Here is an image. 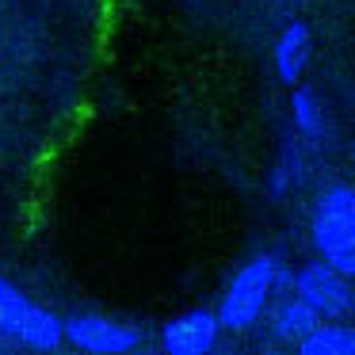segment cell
<instances>
[{"label":"cell","instance_id":"3957f363","mask_svg":"<svg viewBox=\"0 0 355 355\" xmlns=\"http://www.w3.org/2000/svg\"><path fill=\"white\" fill-rule=\"evenodd\" d=\"M0 332H8L12 340L35 347V352H54L62 344V321L50 309L35 306L4 275H0Z\"/></svg>","mask_w":355,"mask_h":355},{"label":"cell","instance_id":"6da1fadb","mask_svg":"<svg viewBox=\"0 0 355 355\" xmlns=\"http://www.w3.org/2000/svg\"><path fill=\"white\" fill-rule=\"evenodd\" d=\"M313 245L332 271H355V191L336 184L317 199L313 210Z\"/></svg>","mask_w":355,"mask_h":355},{"label":"cell","instance_id":"30bf717a","mask_svg":"<svg viewBox=\"0 0 355 355\" xmlns=\"http://www.w3.org/2000/svg\"><path fill=\"white\" fill-rule=\"evenodd\" d=\"M291 111H294V123H298V130L306 134V138H317L321 134V107H317L313 92L302 85H291Z\"/></svg>","mask_w":355,"mask_h":355},{"label":"cell","instance_id":"5b68a950","mask_svg":"<svg viewBox=\"0 0 355 355\" xmlns=\"http://www.w3.org/2000/svg\"><path fill=\"white\" fill-rule=\"evenodd\" d=\"M62 340L77 344L80 352L92 355H126L138 347V329L123 321H107V317H73V321H62Z\"/></svg>","mask_w":355,"mask_h":355},{"label":"cell","instance_id":"9c48e42d","mask_svg":"<svg viewBox=\"0 0 355 355\" xmlns=\"http://www.w3.org/2000/svg\"><path fill=\"white\" fill-rule=\"evenodd\" d=\"M317 324H321V317H317L306 302H298V298L283 302V306H279V313H275V332L283 340H302L309 329H317Z\"/></svg>","mask_w":355,"mask_h":355},{"label":"cell","instance_id":"ba28073f","mask_svg":"<svg viewBox=\"0 0 355 355\" xmlns=\"http://www.w3.org/2000/svg\"><path fill=\"white\" fill-rule=\"evenodd\" d=\"M298 355H355V332L347 324H317L298 340Z\"/></svg>","mask_w":355,"mask_h":355},{"label":"cell","instance_id":"277c9868","mask_svg":"<svg viewBox=\"0 0 355 355\" xmlns=\"http://www.w3.org/2000/svg\"><path fill=\"white\" fill-rule=\"evenodd\" d=\"M298 302H306L321 321H344L352 313V291H347V275L332 271L329 263H306L294 279Z\"/></svg>","mask_w":355,"mask_h":355},{"label":"cell","instance_id":"7a4b0ae2","mask_svg":"<svg viewBox=\"0 0 355 355\" xmlns=\"http://www.w3.org/2000/svg\"><path fill=\"white\" fill-rule=\"evenodd\" d=\"M279 275H283V271H279V263L271 260V256L248 260L222 294V306H218V313H214L218 329H233V332L252 329L256 317L263 313V306H268L271 291H275Z\"/></svg>","mask_w":355,"mask_h":355},{"label":"cell","instance_id":"8992f818","mask_svg":"<svg viewBox=\"0 0 355 355\" xmlns=\"http://www.w3.org/2000/svg\"><path fill=\"white\" fill-rule=\"evenodd\" d=\"M218 344V317L210 309H187L161 329L164 355H210Z\"/></svg>","mask_w":355,"mask_h":355},{"label":"cell","instance_id":"52a82bcc","mask_svg":"<svg viewBox=\"0 0 355 355\" xmlns=\"http://www.w3.org/2000/svg\"><path fill=\"white\" fill-rule=\"evenodd\" d=\"M306 62H309V27L302 19L283 27L275 42V73L283 85H298L302 73H306Z\"/></svg>","mask_w":355,"mask_h":355},{"label":"cell","instance_id":"8fae6325","mask_svg":"<svg viewBox=\"0 0 355 355\" xmlns=\"http://www.w3.org/2000/svg\"><path fill=\"white\" fill-rule=\"evenodd\" d=\"M291 4H294V0H291Z\"/></svg>","mask_w":355,"mask_h":355}]
</instances>
